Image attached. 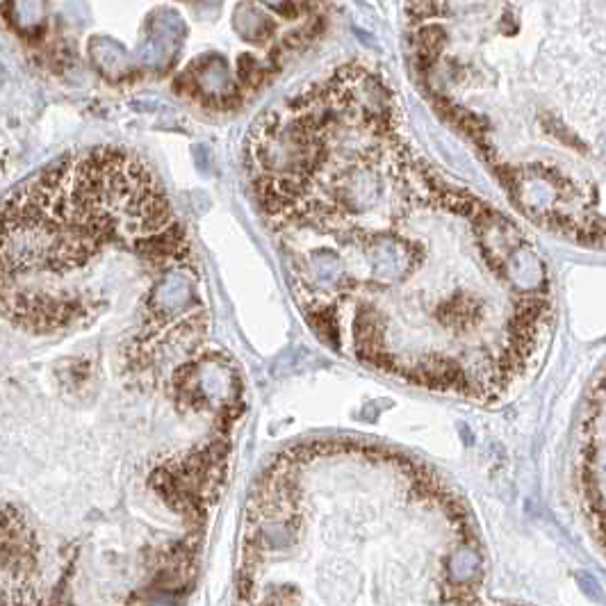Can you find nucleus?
I'll use <instances>...</instances> for the list:
<instances>
[{"mask_svg":"<svg viewBox=\"0 0 606 606\" xmlns=\"http://www.w3.org/2000/svg\"><path fill=\"white\" fill-rule=\"evenodd\" d=\"M10 10L14 12V19H16L19 27H34L44 19V5L41 3H19V5H12Z\"/></svg>","mask_w":606,"mask_h":606,"instance_id":"f03ea898","label":"nucleus"},{"mask_svg":"<svg viewBox=\"0 0 606 606\" xmlns=\"http://www.w3.org/2000/svg\"><path fill=\"white\" fill-rule=\"evenodd\" d=\"M165 189L117 148L69 155L0 201V315L48 333L101 308L110 258L180 255Z\"/></svg>","mask_w":606,"mask_h":606,"instance_id":"f257e3e1","label":"nucleus"}]
</instances>
